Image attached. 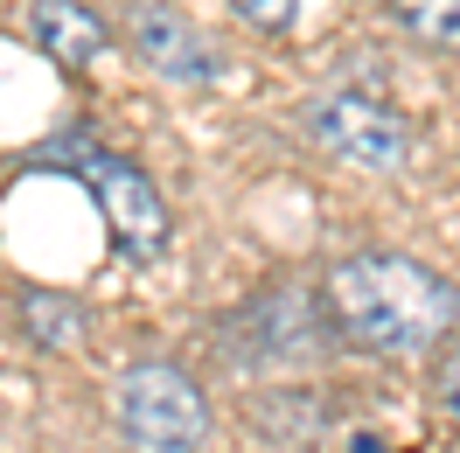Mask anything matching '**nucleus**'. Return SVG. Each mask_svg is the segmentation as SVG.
I'll return each mask as SVG.
<instances>
[{
  "label": "nucleus",
  "mask_w": 460,
  "mask_h": 453,
  "mask_svg": "<svg viewBox=\"0 0 460 453\" xmlns=\"http://www.w3.org/2000/svg\"><path fill=\"white\" fill-rule=\"evenodd\" d=\"M439 404H447V412L460 419V349L447 356V363H439Z\"/></svg>",
  "instance_id": "obj_10"
},
{
  "label": "nucleus",
  "mask_w": 460,
  "mask_h": 453,
  "mask_svg": "<svg viewBox=\"0 0 460 453\" xmlns=\"http://www.w3.org/2000/svg\"><path fill=\"white\" fill-rule=\"evenodd\" d=\"M22 328H29L35 349H77V342H84V307H77L70 293L29 286V293H22Z\"/></svg>",
  "instance_id": "obj_7"
},
{
  "label": "nucleus",
  "mask_w": 460,
  "mask_h": 453,
  "mask_svg": "<svg viewBox=\"0 0 460 453\" xmlns=\"http://www.w3.org/2000/svg\"><path fill=\"white\" fill-rule=\"evenodd\" d=\"M307 133H314L328 154H342L370 174H398L411 161V126L404 112H391L384 98H363V91H321L307 98Z\"/></svg>",
  "instance_id": "obj_3"
},
{
  "label": "nucleus",
  "mask_w": 460,
  "mask_h": 453,
  "mask_svg": "<svg viewBox=\"0 0 460 453\" xmlns=\"http://www.w3.org/2000/svg\"><path fill=\"white\" fill-rule=\"evenodd\" d=\"M77 174H84L91 202H98V217H105V230H112V244L126 258H161L168 252V202H161V189H154L133 161L84 154Z\"/></svg>",
  "instance_id": "obj_4"
},
{
  "label": "nucleus",
  "mask_w": 460,
  "mask_h": 453,
  "mask_svg": "<svg viewBox=\"0 0 460 453\" xmlns=\"http://www.w3.org/2000/svg\"><path fill=\"white\" fill-rule=\"evenodd\" d=\"M237 7V22H252L259 35H287L300 22V0H230Z\"/></svg>",
  "instance_id": "obj_9"
},
{
  "label": "nucleus",
  "mask_w": 460,
  "mask_h": 453,
  "mask_svg": "<svg viewBox=\"0 0 460 453\" xmlns=\"http://www.w3.org/2000/svg\"><path fill=\"white\" fill-rule=\"evenodd\" d=\"M126 29H133V49L146 57V70L168 77V84H217V77H224V63H217V49H209V35H202L189 14H174V7L140 0Z\"/></svg>",
  "instance_id": "obj_5"
},
{
  "label": "nucleus",
  "mask_w": 460,
  "mask_h": 453,
  "mask_svg": "<svg viewBox=\"0 0 460 453\" xmlns=\"http://www.w3.org/2000/svg\"><path fill=\"white\" fill-rule=\"evenodd\" d=\"M356 453H384V440H370V432H363V440H356Z\"/></svg>",
  "instance_id": "obj_11"
},
{
  "label": "nucleus",
  "mask_w": 460,
  "mask_h": 453,
  "mask_svg": "<svg viewBox=\"0 0 460 453\" xmlns=\"http://www.w3.org/2000/svg\"><path fill=\"white\" fill-rule=\"evenodd\" d=\"M391 22L432 49H460V0H391Z\"/></svg>",
  "instance_id": "obj_8"
},
{
  "label": "nucleus",
  "mask_w": 460,
  "mask_h": 453,
  "mask_svg": "<svg viewBox=\"0 0 460 453\" xmlns=\"http://www.w3.org/2000/svg\"><path fill=\"white\" fill-rule=\"evenodd\" d=\"M29 29H35V42H42V57L70 63V70H91V63L112 49V29L91 14L84 0H35Z\"/></svg>",
  "instance_id": "obj_6"
},
{
  "label": "nucleus",
  "mask_w": 460,
  "mask_h": 453,
  "mask_svg": "<svg viewBox=\"0 0 460 453\" xmlns=\"http://www.w3.org/2000/svg\"><path fill=\"white\" fill-rule=\"evenodd\" d=\"M321 300H328V321H335L356 349L398 356V363L439 349L460 321V286L439 280L432 265H419V258H404V252L342 258V265L321 280Z\"/></svg>",
  "instance_id": "obj_1"
},
{
  "label": "nucleus",
  "mask_w": 460,
  "mask_h": 453,
  "mask_svg": "<svg viewBox=\"0 0 460 453\" xmlns=\"http://www.w3.org/2000/svg\"><path fill=\"white\" fill-rule=\"evenodd\" d=\"M112 419L133 453H202L209 440V404L196 377L174 363H133L112 384Z\"/></svg>",
  "instance_id": "obj_2"
}]
</instances>
